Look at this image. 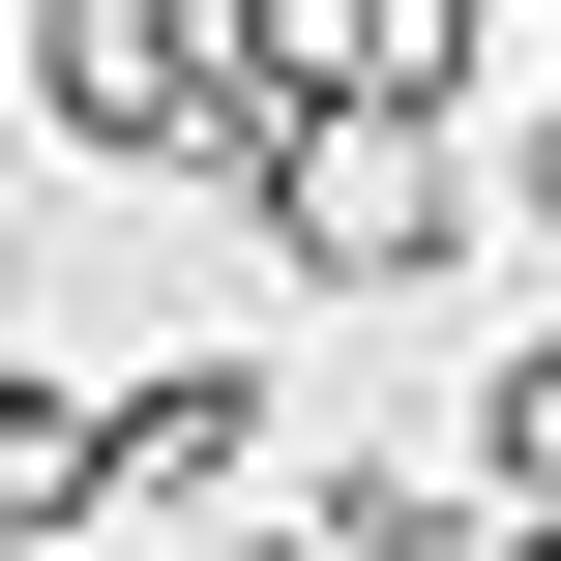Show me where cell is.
I'll return each mask as SVG.
<instances>
[{
    "label": "cell",
    "instance_id": "6da1fadb",
    "mask_svg": "<svg viewBox=\"0 0 561 561\" xmlns=\"http://www.w3.org/2000/svg\"><path fill=\"white\" fill-rule=\"evenodd\" d=\"M266 148H296V266H414L444 237V148L414 118H266Z\"/></svg>",
    "mask_w": 561,
    "mask_h": 561
},
{
    "label": "cell",
    "instance_id": "7a4b0ae2",
    "mask_svg": "<svg viewBox=\"0 0 561 561\" xmlns=\"http://www.w3.org/2000/svg\"><path fill=\"white\" fill-rule=\"evenodd\" d=\"M89 444H118V503H178V473H237V444H266V385H207V355H178V385H148V414H89Z\"/></svg>",
    "mask_w": 561,
    "mask_h": 561
},
{
    "label": "cell",
    "instance_id": "3957f363",
    "mask_svg": "<svg viewBox=\"0 0 561 561\" xmlns=\"http://www.w3.org/2000/svg\"><path fill=\"white\" fill-rule=\"evenodd\" d=\"M503 503H561V325L503 355Z\"/></svg>",
    "mask_w": 561,
    "mask_h": 561
},
{
    "label": "cell",
    "instance_id": "277c9868",
    "mask_svg": "<svg viewBox=\"0 0 561 561\" xmlns=\"http://www.w3.org/2000/svg\"><path fill=\"white\" fill-rule=\"evenodd\" d=\"M533 207H561V89H533Z\"/></svg>",
    "mask_w": 561,
    "mask_h": 561
}]
</instances>
